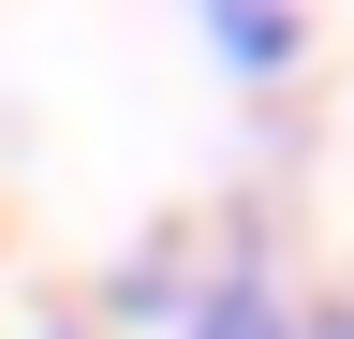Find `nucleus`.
<instances>
[{"instance_id": "1", "label": "nucleus", "mask_w": 354, "mask_h": 339, "mask_svg": "<svg viewBox=\"0 0 354 339\" xmlns=\"http://www.w3.org/2000/svg\"><path fill=\"white\" fill-rule=\"evenodd\" d=\"M177 339H295V310L266 295V266H236V280L192 295V325H177Z\"/></svg>"}, {"instance_id": "2", "label": "nucleus", "mask_w": 354, "mask_h": 339, "mask_svg": "<svg viewBox=\"0 0 354 339\" xmlns=\"http://www.w3.org/2000/svg\"><path fill=\"white\" fill-rule=\"evenodd\" d=\"M207 45L236 59V74H281L295 59V15H281V0H236V15H207Z\"/></svg>"}, {"instance_id": "3", "label": "nucleus", "mask_w": 354, "mask_h": 339, "mask_svg": "<svg viewBox=\"0 0 354 339\" xmlns=\"http://www.w3.org/2000/svg\"><path fill=\"white\" fill-rule=\"evenodd\" d=\"M325 339H354V325H325Z\"/></svg>"}]
</instances>
